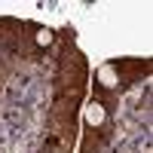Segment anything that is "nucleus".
<instances>
[{"instance_id":"f257e3e1","label":"nucleus","mask_w":153,"mask_h":153,"mask_svg":"<svg viewBox=\"0 0 153 153\" xmlns=\"http://www.w3.org/2000/svg\"><path fill=\"white\" fill-rule=\"evenodd\" d=\"M83 117H86V123H89V126H101V123L107 120V110H104V104H98V101H89Z\"/></svg>"},{"instance_id":"f03ea898","label":"nucleus","mask_w":153,"mask_h":153,"mask_svg":"<svg viewBox=\"0 0 153 153\" xmlns=\"http://www.w3.org/2000/svg\"><path fill=\"white\" fill-rule=\"evenodd\" d=\"M49 43H52V31L40 28V31H37V46H49Z\"/></svg>"}]
</instances>
